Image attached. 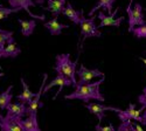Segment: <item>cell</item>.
Instances as JSON below:
<instances>
[{
	"label": "cell",
	"instance_id": "obj_2",
	"mask_svg": "<svg viewBox=\"0 0 146 131\" xmlns=\"http://www.w3.org/2000/svg\"><path fill=\"white\" fill-rule=\"evenodd\" d=\"M55 71L57 74L64 75L72 81L74 87L77 86L76 81V68H77V60L72 62L70 60L69 54H58L55 57Z\"/></svg>",
	"mask_w": 146,
	"mask_h": 131
},
{
	"label": "cell",
	"instance_id": "obj_32",
	"mask_svg": "<svg viewBox=\"0 0 146 131\" xmlns=\"http://www.w3.org/2000/svg\"><path fill=\"white\" fill-rule=\"evenodd\" d=\"M140 60H141V61L144 62V65L146 66V59H143V57H140Z\"/></svg>",
	"mask_w": 146,
	"mask_h": 131
},
{
	"label": "cell",
	"instance_id": "obj_29",
	"mask_svg": "<svg viewBox=\"0 0 146 131\" xmlns=\"http://www.w3.org/2000/svg\"><path fill=\"white\" fill-rule=\"evenodd\" d=\"M139 123L146 125V110H145V111L143 112V115L140 116V121H139Z\"/></svg>",
	"mask_w": 146,
	"mask_h": 131
},
{
	"label": "cell",
	"instance_id": "obj_19",
	"mask_svg": "<svg viewBox=\"0 0 146 131\" xmlns=\"http://www.w3.org/2000/svg\"><path fill=\"white\" fill-rule=\"evenodd\" d=\"M20 26H21V34L23 37H31L33 34L35 27H36V21L33 19V20H22V19H18Z\"/></svg>",
	"mask_w": 146,
	"mask_h": 131
},
{
	"label": "cell",
	"instance_id": "obj_27",
	"mask_svg": "<svg viewBox=\"0 0 146 131\" xmlns=\"http://www.w3.org/2000/svg\"><path fill=\"white\" fill-rule=\"evenodd\" d=\"M95 130L96 131H116V129L113 128V125L111 123H109V125H105V126H103L101 124H97L95 126Z\"/></svg>",
	"mask_w": 146,
	"mask_h": 131
},
{
	"label": "cell",
	"instance_id": "obj_13",
	"mask_svg": "<svg viewBox=\"0 0 146 131\" xmlns=\"http://www.w3.org/2000/svg\"><path fill=\"white\" fill-rule=\"evenodd\" d=\"M7 116L14 117V118H22L25 115H27V104L22 102H15L9 103L7 105Z\"/></svg>",
	"mask_w": 146,
	"mask_h": 131
},
{
	"label": "cell",
	"instance_id": "obj_12",
	"mask_svg": "<svg viewBox=\"0 0 146 131\" xmlns=\"http://www.w3.org/2000/svg\"><path fill=\"white\" fill-rule=\"evenodd\" d=\"M144 109H139V110H136L135 108V104L133 103H130L129 104V108L125 109V110H119L117 114H118V118L121 121V122H124V121H127V120H135L136 122L139 123L140 121V114Z\"/></svg>",
	"mask_w": 146,
	"mask_h": 131
},
{
	"label": "cell",
	"instance_id": "obj_4",
	"mask_svg": "<svg viewBox=\"0 0 146 131\" xmlns=\"http://www.w3.org/2000/svg\"><path fill=\"white\" fill-rule=\"evenodd\" d=\"M80 27H81V35H82V42L88 39V38H101L102 33L98 31V27L95 23V17L92 18H86L82 15L80 21Z\"/></svg>",
	"mask_w": 146,
	"mask_h": 131
},
{
	"label": "cell",
	"instance_id": "obj_10",
	"mask_svg": "<svg viewBox=\"0 0 146 131\" xmlns=\"http://www.w3.org/2000/svg\"><path fill=\"white\" fill-rule=\"evenodd\" d=\"M55 86H60V89L57 90L56 95L54 96V100L57 97V95H58L61 91H62V88H63V87H70V86H74V84H72V81H71L70 78H68L67 76L61 75V74H57L56 77H55L53 81H50L47 86H44V88H43V94H46L48 90L52 89V88L55 87Z\"/></svg>",
	"mask_w": 146,
	"mask_h": 131
},
{
	"label": "cell",
	"instance_id": "obj_14",
	"mask_svg": "<svg viewBox=\"0 0 146 131\" xmlns=\"http://www.w3.org/2000/svg\"><path fill=\"white\" fill-rule=\"evenodd\" d=\"M20 53H21L20 47L15 43L14 38L12 37L7 41V46L0 53V57H17L18 55H20Z\"/></svg>",
	"mask_w": 146,
	"mask_h": 131
},
{
	"label": "cell",
	"instance_id": "obj_21",
	"mask_svg": "<svg viewBox=\"0 0 146 131\" xmlns=\"http://www.w3.org/2000/svg\"><path fill=\"white\" fill-rule=\"evenodd\" d=\"M115 1L116 0H98L97 1V4H96V6L95 7H92V9L89 12V17L90 15H92L96 11H98L100 8H103L104 11H106V12H109V14L111 13V11H112V6H113V4H115Z\"/></svg>",
	"mask_w": 146,
	"mask_h": 131
},
{
	"label": "cell",
	"instance_id": "obj_5",
	"mask_svg": "<svg viewBox=\"0 0 146 131\" xmlns=\"http://www.w3.org/2000/svg\"><path fill=\"white\" fill-rule=\"evenodd\" d=\"M47 77H48V75H47V74H44V75H43V81H42L41 86H40L39 91L34 95V97L32 98V101H31L29 103H27V116H28V115H31V116H35V117H38V110H39L40 106H42V105H43V103H41V102H40V98H41L42 94H43V87H44V84H46Z\"/></svg>",
	"mask_w": 146,
	"mask_h": 131
},
{
	"label": "cell",
	"instance_id": "obj_28",
	"mask_svg": "<svg viewBox=\"0 0 146 131\" xmlns=\"http://www.w3.org/2000/svg\"><path fill=\"white\" fill-rule=\"evenodd\" d=\"M138 102L141 104V108H143V109H146V87L144 88L143 94H141V95H139V97H138Z\"/></svg>",
	"mask_w": 146,
	"mask_h": 131
},
{
	"label": "cell",
	"instance_id": "obj_26",
	"mask_svg": "<svg viewBox=\"0 0 146 131\" xmlns=\"http://www.w3.org/2000/svg\"><path fill=\"white\" fill-rule=\"evenodd\" d=\"M118 131H135L131 120H127V121L121 122V124L118 126Z\"/></svg>",
	"mask_w": 146,
	"mask_h": 131
},
{
	"label": "cell",
	"instance_id": "obj_17",
	"mask_svg": "<svg viewBox=\"0 0 146 131\" xmlns=\"http://www.w3.org/2000/svg\"><path fill=\"white\" fill-rule=\"evenodd\" d=\"M43 26L48 29V32H49L52 35H60L61 33H62V29L69 27L68 25H62V23H60L57 21V18H53L49 21L44 22Z\"/></svg>",
	"mask_w": 146,
	"mask_h": 131
},
{
	"label": "cell",
	"instance_id": "obj_24",
	"mask_svg": "<svg viewBox=\"0 0 146 131\" xmlns=\"http://www.w3.org/2000/svg\"><path fill=\"white\" fill-rule=\"evenodd\" d=\"M21 9L20 8H7V7H4L3 5H0V20L3 19H6L9 14H13V13H18V12H20Z\"/></svg>",
	"mask_w": 146,
	"mask_h": 131
},
{
	"label": "cell",
	"instance_id": "obj_31",
	"mask_svg": "<svg viewBox=\"0 0 146 131\" xmlns=\"http://www.w3.org/2000/svg\"><path fill=\"white\" fill-rule=\"evenodd\" d=\"M35 3L38 4V5H42L44 3V0H35Z\"/></svg>",
	"mask_w": 146,
	"mask_h": 131
},
{
	"label": "cell",
	"instance_id": "obj_15",
	"mask_svg": "<svg viewBox=\"0 0 146 131\" xmlns=\"http://www.w3.org/2000/svg\"><path fill=\"white\" fill-rule=\"evenodd\" d=\"M47 3L48 6L44 9L49 11L54 18H57L60 14H62V12L67 5V0H47Z\"/></svg>",
	"mask_w": 146,
	"mask_h": 131
},
{
	"label": "cell",
	"instance_id": "obj_1",
	"mask_svg": "<svg viewBox=\"0 0 146 131\" xmlns=\"http://www.w3.org/2000/svg\"><path fill=\"white\" fill-rule=\"evenodd\" d=\"M103 82H104V76L96 82H90V83H86V84H77L75 87L76 88L75 91L64 96V98L66 100H80L86 103H89L91 100L104 102L105 98L100 90V87Z\"/></svg>",
	"mask_w": 146,
	"mask_h": 131
},
{
	"label": "cell",
	"instance_id": "obj_9",
	"mask_svg": "<svg viewBox=\"0 0 146 131\" xmlns=\"http://www.w3.org/2000/svg\"><path fill=\"white\" fill-rule=\"evenodd\" d=\"M7 1L12 8H20L21 11L22 9L26 11L28 13V15L34 18V19H38V20H44L46 19L44 15H35L29 11V7L36 6V3H34V0H7Z\"/></svg>",
	"mask_w": 146,
	"mask_h": 131
},
{
	"label": "cell",
	"instance_id": "obj_3",
	"mask_svg": "<svg viewBox=\"0 0 146 131\" xmlns=\"http://www.w3.org/2000/svg\"><path fill=\"white\" fill-rule=\"evenodd\" d=\"M133 0H130V4L126 8L127 15H129V32L131 33L132 29L135 28L136 26H141L145 25V19H144V14H143V7L139 3H136L135 6H132Z\"/></svg>",
	"mask_w": 146,
	"mask_h": 131
},
{
	"label": "cell",
	"instance_id": "obj_30",
	"mask_svg": "<svg viewBox=\"0 0 146 131\" xmlns=\"http://www.w3.org/2000/svg\"><path fill=\"white\" fill-rule=\"evenodd\" d=\"M132 125H133V129H135V131H144L143 128L140 126V124H138V122L132 123Z\"/></svg>",
	"mask_w": 146,
	"mask_h": 131
},
{
	"label": "cell",
	"instance_id": "obj_7",
	"mask_svg": "<svg viewBox=\"0 0 146 131\" xmlns=\"http://www.w3.org/2000/svg\"><path fill=\"white\" fill-rule=\"evenodd\" d=\"M0 131H25L21 125V118L0 115Z\"/></svg>",
	"mask_w": 146,
	"mask_h": 131
},
{
	"label": "cell",
	"instance_id": "obj_16",
	"mask_svg": "<svg viewBox=\"0 0 146 131\" xmlns=\"http://www.w3.org/2000/svg\"><path fill=\"white\" fill-rule=\"evenodd\" d=\"M62 14L64 17H67L69 20H71L75 25H80V21H81V18L83 15V11H76L74 7H72L71 4H67Z\"/></svg>",
	"mask_w": 146,
	"mask_h": 131
},
{
	"label": "cell",
	"instance_id": "obj_23",
	"mask_svg": "<svg viewBox=\"0 0 146 131\" xmlns=\"http://www.w3.org/2000/svg\"><path fill=\"white\" fill-rule=\"evenodd\" d=\"M12 37H13V32L12 31H4L0 28V53L3 52V49L5 48V45Z\"/></svg>",
	"mask_w": 146,
	"mask_h": 131
},
{
	"label": "cell",
	"instance_id": "obj_22",
	"mask_svg": "<svg viewBox=\"0 0 146 131\" xmlns=\"http://www.w3.org/2000/svg\"><path fill=\"white\" fill-rule=\"evenodd\" d=\"M12 89H13V86H9L4 92L0 94V109L1 110H5L7 108V105L11 103L12 98H13Z\"/></svg>",
	"mask_w": 146,
	"mask_h": 131
},
{
	"label": "cell",
	"instance_id": "obj_20",
	"mask_svg": "<svg viewBox=\"0 0 146 131\" xmlns=\"http://www.w3.org/2000/svg\"><path fill=\"white\" fill-rule=\"evenodd\" d=\"M21 84H22V92L20 94V95H18L17 96V98L20 101V102H22V103H25V104H27V103H29L31 101H32V98L34 97V92H32L31 90H29V88H28V86H27V83H26V81H25V78L23 77H21Z\"/></svg>",
	"mask_w": 146,
	"mask_h": 131
},
{
	"label": "cell",
	"instance_id": "obj_33",
	"mask_svg": "<svg viewBox=\"0 0 146 131\" xmlns=\"http://www.w3.org/2000/svg\"><path fill=\"white\" fill-rule=\"evenodd\" d=\"M4 75H5V74H4V73H1V71H0V77H3Z\"/></svg>",
	"mask_w": 146,
	"mask_h": 131
},
{
	"label": "cell",
	"instance_id": "obj_25",
	"mask_svg": "<svg viewBox=\"0 0 146 131\" xmlns=\"http://www.w3.org/2000/svg\"><path fill=\"white\" fill-rule=\"evenodd\" d=\"M131 33L138 39H146V23L141 26H136Z\"/></svg>",
	"mask_w": 146,
	"mask_h": 131
},
{
	"label": "cell",
	"instance_id": "obj_6",
	"mask_svg": "<svg viewBox=\"0 0 146 131\" xmlns=\"http://www.w3.org/2000/svg\"><path fill=\"white\" fill-rule=\"evenodd\" d=\"M77 76H78V82L77 84H86V83H90L91 80H94L95 77H103L104 74L102 71H100L98 69H88L83 65H81V67L76 70Z\"/></svg>",
	"mask_w": 146,
	"mask_h": 131
},
{
	"label": "cell",
	"instance_id": "obj_11",
	"mask_svg": "<svg viewBox=\"0 0 146 131\" xmlns=\"http://www.w3.org/2000/svg\"><path fill=\"white\" fill-rule=\"evenodd\" d=\"M119 11V7L115 9V12H112V13L110 15H105L103 12H100L98 14H97V17L100 18L101 20V23H100V27H108V26H112V27H119L120 23L124 21V17H120L118 19H115V15L117 14V12Z\"/></svg>",
	"mask_w": 146,
	"mask_h": 131
},
{
	"label": "cell",
	"instance_id": "obj_8",
	"mask_svg": "<svg viewBox=\"0 0 146 131\" xmlns=\"http://www.w3.org/2000/svg\"><path fill=\"white\" fill-rule=\"evenodd\" d=\"M86 108L94 115H96V117L98 118L100 123L102 122V120L105 117V111L110 110V111H115V112H118L120 109L118 108H113V106H109V105H104V104H101V103H92V102H89L87 103Z\"/></svg>",
	"mask_w": 146,
	"mask_h": 131
},
{
	"label": "cell",
	"instance_id": "obj_18",
	"mask_svg": "<svg viewBox=\"0 0 146 131\" xmlns=\"http://www.w3.org/2000/svg\"><path fill=\"white\" fill-rule=\"evenodd\" d=\"M21 125L25 131H41L38 123V117L35 116L28 115L26 118H21Z\"/></svg>",
	"mask_w": 146,
	"mask_h": 131
}]
</instances>
